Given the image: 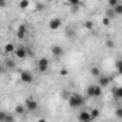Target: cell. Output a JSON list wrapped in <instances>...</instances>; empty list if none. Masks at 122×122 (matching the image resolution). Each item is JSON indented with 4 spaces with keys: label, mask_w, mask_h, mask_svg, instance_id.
<instances>
[{
    "label": "cell",
    "mask_w": 122,
    "mask_h": 122,
    "mask_svg": "<svg viewBox=\"0 0 122 122\" xmlns=\"http://www.w3.org/2000/svg\"><path fill=\"white\" fill-rule=\"evenodd\" d=\"M69 106L71 108H79V106H82L83 103H85V99L79 95V93H73L71 98H69Z\"/></svg>",
    "instance_id": "6da1fadb"
},
{
    "label": "cell",
    "mask_w": 122,
    "mask_h": 122,
    "mask_svg": "<svg viewBox=\"0 0 122 122\" xmlns=\"http://www.w3.org/2000/svg\"><path fill=\"white\" fill-rule=\"evenodd\" d=\"M25 108H26V111H30V112H35L37 108H39V103L35 101V99H32V98H27L26 101H25Z\"/></svg>",
    "instance_id": "7a4b0ae2"
},
{
    "label": "cell",
    "mask_w": 122,
    "mask_h": 122,
    "mask_svg": "<svg viewBox=\"0 0 122 122\" xmlns=\"http://www.w3.org/2000/svg\"><path fill=\"white\" fill-rule=\"evenodd\" d=\"M20 81H22L23 83H32V82H33V75H32V72H29V71H22V73H20Z\"/></svg>",
    "instance_id": "3957f363"
},
{
    "label": "cell",
    "mask_w": 122,
    "mask_h": 122,
    "mask_svg": "<svg viewBox=\"0 0 122 122\" xmlns=\"http://www.w3.org/2000/svg\"><path fill=\"white\" fill-rule=\"evenodd\" d=\"M50 52H52V55L56 56V57H60V56H63V55H65L63 47H62V46H59V45H53V46L50 47Z\"/></svg>",
    "instance_id": "277c9868"
},
{
    "label": "cell",
    "mask_w": 122,
    "mask_h": 122,
    "mask_svg": "<svg viewBox=\"0 0 122 122\" xmlns=\"http://www.w3.org/2000/svg\"><path fill=\"white\" fill-rule=\"evenodd\" d=\"M37 69H39V72H46V71L49 69V60H47L46 57L39 59V62H37Z\"/></svg>",
    "instance_id": "5b68a950"
},
{
    "label": "cell",
    "mask_w": 122,
    "mask_h": 122,
    "mask_svg": "<svg viewBox=\"0 0 122 122\" xmlns=\"http://www.w3.org/2000/svg\"><path fill=\"white\" fill-rule=\"evenodd\" d=\"M60 26H62V20H60L59 17H53V19L49 20V27H50L52 30H56V29H59Z\"/></svg>",
    "instance_id": "8992f818"
},
{
    "label": "cell",
    "mask_w": 122,
    "mask_h": 122,
    "mask_svg": "<svg viewBox=\"0 0 122 122\" xmlns=\"http://www.w3.org/2000/svg\"><path fill=\"white\" fill-rule=\"evenodd\" d=\"M15 55H16V57H19V59H25L26 55H27V52H26V49H25L23 46H17V47L15 49Z\"/></svg>",
    "instance_id": "52a82bcc"
},
{
    "label": "cell",
    "mask_w": 122,
    "mask_h": 122,
    "mask_svg": "<svg viewBox=\"0 0 122 122\" xmlns=\"http://www.w3.org/2000/svg\"><path fill=\"white\" fill-rule=\"evenodd\" d=\"M5 69H9V71H13V69H16V62L12 59V57H7L6 60H5Z\"/></svg>",
    "instance_id": "ba28073f"
},
{
    "label": "cell",
    "mask_w": 122,
    "mask_h": 122,
    "mask_svg": "<svg viewBox=\"0 0 122 122\" xmlns=\"http://www.w3.org/2000/svg\"><path fill=\"white\" fill-rule=\"evenodd\" d=\"M78 118H79V121H82V122H91V115H89L88 111H82V112L78 115Z\"/></svg>",
    "instance_id": "9c48e42d"
},
{
    "label": "cell",
    "mask_w": 122,
    "mask_h": 122,
    "mask_svg": "<svg viewBox=\"0 0 122 122\" xmlns=\"http://www.w3.org/2000/svg\"><path fill=\"white\" fill-rule=\"evenodd\" d=\"M26 32H27L26 25H20L19 29H17V37H19V39H23V37L26 36Z\"/></svg>",
    "instance_id": "30bf717a"
},
{
    "label": "cell",
    "mask_w": 122,
    "mask_h": 122,
    "mask_svg": "<svg viewBox=\"0 0 122 122\" xmlns=\"http://www.w3.org/2000/svg\"><path fill=\"white\" fill-rule=\"evenodd\" d=\"M98 79H99V86H101V88H105V86H108V85H109V81H111L108 76H102V75H101Z\"/></svg>",
    "instance_id": "8fae6325"
},
{
    "label": "cell",
    "mask_w": 122,
    "mask_h": 122,
    "mask_svg": "<svg viewBox=\"0 0 122 122\" xmlns=\"http://www.w3.org/2000/svg\"><path fill=\"white\" fill-rule=\"evenodd\" d=\"M15 113H16V115H25V113H26L25 105H17V106L15 108Z\"/></svg>",
    "instance_id": "7c38bea8"
},
{
    "label": "cell",
    "mask_w": 122,
    "mask_h": 122,
    "mask_svg": "<svg viewBox=\"0 0 122 122\" xmlns=\"http://www.w3.org/2000/svg\"><path fill=\"white\" fill-rule=\"evenodd\" d=\"M15 49H16V46L13 45V43H7L6 46H5V52L9 55V53H13L15 52Z\"/></svg>",
    "instance_id": "4fadbf2b"
},
{
    "label": "cell",
    "mask_w": 122,
    "mask_h": 122,
    "mask_svg": "<svg viewBox=\"0 0 122 122\" xmlns=\"http://www.w3.org/2000/svg\"><path fill=\"white\" fill-rule=\"evenodd\" d=\"M101 93H102V88L99 85H93V98L101 96Z\"/></svg>",
    "instance_id": "5bb4252c"
},
{
    "label": "cell",
    "mask_w": 122,
    "mask_h": 122,
    "mask_svg": "<svg viewBox=\"0 0 122 122\" xmlns=\"http://www.w3.org/2000/svg\"><path fill=\"white\" fill-rule=\"evenodd\" d=\"M113 96H115L116 99H121V98H122V88H121V86H118V88L113 89Z\"/></svg>",
    "instance_id": "9a60e30c"
},
{
    "label": "cell",
    "mask_w": 122,
    "mask_h": 122,
    "mask_svg": "<svg viewBox=\"0 0 122 122\" xmlns=\"http://www.w3.org/2000/svg\"><path fill=\"white\" fill-rule=\"evenodd\" d=\"M89 115H91V121H92V119H96V118L99 116V109H98V108L92 109V111L89 112Z\"/></svg>",
    "instance_id": "2e32d148"
},
{
    "label": "cell",
    "mask_w": 122,
    "mask_h": 122,
    "mask_svg": "<svg viewBox=\"0 0 122 122\" xmlns=\"http://www.w3.org/2000/svg\"><path fill=\"white\" fill-rule=\"evenodd\" d=\"M29 6H30L29 0H22V2H19V9H27Z\"/></svg>",
    "instance_id": "e0dca14e"
},
{
    "label": "cell",
    "mask_w": 122,
    "mask_h": 122,
    "mask_svg": "<svg viewBox=\"0 0 122 122\" xmlns=\"http://www.w3.org/2000/svg\"><path fill=\"white\" fill-rule=\"evenodd\" d=\"M112 10H113L115 16H116V15H122V5H121V3H118V5H116Z\"/></svg>",
    "instance_id": "ac0fdd59"
},
{
    "label": "cell",
    "mask_w": 122,
    "mask_h": 122,
    "mask_svg": "<svg viewBox=\"0 0 122 122\" xmlns=\"http://www.w3.org/2000/svg\"><path fill=\"white\" fill-rule=\"evenodd\" d=\"M105 17H108L109 20H112V19L115 17V13H113V10H112V9H108V10H106V13H105Z\"/></svg>",
    "instance_id": "d6986e66"
},
{
    "label": "cell",
    "mask_w": 122,
    "mask_h": 122,
    "mask_svg": "<svg viewBox=\"0 0 122 122\" xmlns=\"http://www.w3.org/2000/svg\"><path fill=\"white\" fill-rule=\"evenodd\" d=\"M91 73H92L95 78H99V76H101V72H99V69H98L96 66H93V68L91 69Z\"/></svg>",
    "instance_id": "ffe728a7"
},
{
    "label": "cell",
    "mask_w": 122,
    "mask_h": 122,
    "mask_svg": "<svg viewBox=\"0 0 122 122\" xmlns=\"http://www.w3.org/2000/svg\"><path fill=\"white\" fill-rule=\"evenodd\" d=\"M5 122H16V118H15V115H10V113H6V118H5Z\"/></svg>",
    "instance_id": "44dd1931"
},
{
    "label": "cell",
    "mask_w": 122,
    "mask_h": 122,
    "mask_svg": "<svg viewBox=\"0 0 122 122\" xmlns=\"http://www.w3.org/2000/svg\"><path fill=\"white\" fill-rule=\"evenodd\" d=\"M86 93H88V96H92V98H93V85L88 86V89H86Z\"/></svg>",
    "instance_id": "7402d4cb"
},
{
    "label": "cell",
    "mask_w": 122,
    "mask_h": 122,
    "mask_svg": "<svg viewBox=\"0 0 122 122\" xmlns=\"http://www.w3.org/2000/svg\"><path fill=\"white\" fill-rule=\"evenodd\" d=\"M93 27V23L91 22V20H88V22H85V29H88V30H91Z\"/></svg>",
    "instance_id": "603a6c76"
},
{
    "label": "cell",
    "mask_w": 122,
    "mask_h": 122,
    "mask_svg": "<svg viewBox=\"0 0 122 122\" xmlns=\"http://www.w3.org/2000/svg\"><path fill=\"white\" fill-rule=\"evenodd\" d=\"M115 66H116V71H118V72H121V71H122V60H118Z\"/></svg>",
    "instance_id": "cb8c5ba5"
},
{
    "label": "cell",
    "mask_w": 122,
    "mask_h": 122,
    "mask_svg": "<svg viewBox=\"0 0 122 122\" xmlns=\"http://www.w3.org/2000/svg\"><path fill=\"white\" fill-rule=\"evenodd\" d=\"M119 2H118V0H109V6H111V9H113L116 5H118Z\"/></svg>",
    "instance_id": "d4e9b609"
},
{
    "label": "cell",
    "mask_w": 122,
    "mask_h": 122,
    "mask_svg": "<svg viewBox=\"0 0 122 122\" xmlns=\"http://www.w3.org/2000/svg\"><path fill=\"white\" fill-rule=\"evenodd\" d=\"M102 25H103V26H109V25H111V20H109L108 17H103V19H102Z\"/></svg>",
    "instance_id": "484cf974"
},
{
    "label": "cell",
    "mask_w": 122,
    "mask_h": 122,
    "mask_svg": "<svg viewBox=\"0 0 122 122\" xmlns=\"http://www.w3.org/2000/svg\"><path fill=\"white\" fill-rule=\"evenodd\" d=\"M115 115H116V118H119V119H121V118H122V109H121V108H118V109L115 111Z\"/></svg>",
    "instance_id": "4316f807"
},
{
    "label": "cell",
    "mask_w": 122,
    "mask_h": 122,
    "mask_svg": "<svg viewBox=\"0 0 122 122\" xmlns=\"http://www.w3.org/2000/svg\"><path fill=\"white\" fill-rule=\"evenodd\" d=\"M5 118H6V112L0 111V122H5Z\"/></svg>",
    "instance_id": "83f0119b"
},
{
    "label": "cell",
    "mask_w": 122,
    "mask_h": 122,
    "mask_svg": "<svg viewBox=\"0 0 122 122\" xmlns=\"http://www.w3.org/2000/svg\"><path fill=\"white\" fill-rule=\"evenodd\" d=\"M113 45H115L113 40H106V46H108V47H113Z\"/></svg>",
    "instance_id": "f1b7e54d"
},
{
    "label": "cell",
    "mask_w": 122,
    "mask_h": 122,
    "mask_svg": "<svg viewBox=\"0 0 122 122\" xmlns=\"http://www.w3.org/2000/svg\"><path fill=\"white\" fill-rule=\"evenodd\" d=\"M7 6V2H3V0H0V7H6Z\"/></svg>",
    "instance_id": "f546056e"
},
{
    "label": "cell",
    "mask_w": 122,
    "mask_h": 122,
    "mask_svg": "<svg viewBox=\"0 0 122 122\" xmlns=\"http://www.w3.org/2000/svg\"><path fill=\"white\" fill-rule=\"evenodd\" d=\"M60 75H62V76L68 75V71H66V69H60Z\"/></svg>",
    "instance_id": "4dcf8cb0"
},
{
    "label": "cell",
    "mask_w": 122,
    "mask_h": 122,
    "mask_svg": "<svg viewBox=\"0 0 122 122\" xmlns=\"http://www.w3.org/2000/svg\"><path fill=\"white\" fill-rule=\"evenodd\" d=\"M5 71H6L5 66H3V65H0V73H5Z\"/></svg>",
    "instance_id": "1f68e13d"
},
{
    "label": "cell",
    "mask_w": 122,
    "mask_h": 122,
    "mask_svg": "<svg viewBox=\"0 0 122 122\" xmlns=\"http://www.w3.org/2000/svg\"><path fill=\"white\" fill-rule=\"evenodd\" d=\"M37 122H46V121H45V119H39Z\"/></svg>",
    "instance_id": "d6a6232c"
}]
</instances>
